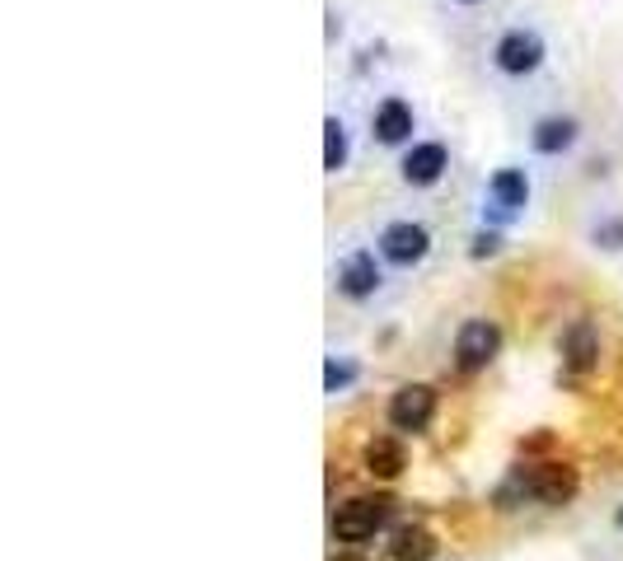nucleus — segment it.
<instances>
[{
  "mask_svg": "<svg viewBox=\"0 0 623 561\" xmlns=\"http://www.w3.org/2000/svg\"><path fill=\"white\" fill-rule=\"evenodd\" d=\"M394 520V501L389 497H362L347 501L338 514H333V538L338 543H370L375 533Z\"/></svg>",
  "mask_w": 623,
  "mask_h": 561,
  "instance_id": "f257e3e1",
  "label": "nucleus"
},
{
  "mask_svg": "<svg viewBox=\"0 0 623 561\" xmlns=\"http://www.w3.org/2000/svg\"><path fill=\"white\" fill-rule=\"evenodd\" d=\"M502 351V328L493 319H464L459 332H455V365L464 374H478L497 361Z\"/></svg>",
  "mask_w": 623,
  "mask_h": 561,
  "instance_id": "f03ea898",
  "label": "nucleus"
},
{
  "mask_svg": "<svg viewBox=\"0 0 623 561\" xmlns=\"http://www.w3.org/2000/svg\"><path fill=\"white\" fill-rule=\"evenodd\" d=\"M493 66L502 76H534L544 66V38L534 29H506L497 42H493Z\"/></svg>",
  "mask_w": 623,
  "mask_h": 561,
  "instance_id": "7ed1b4c3",
  "label": "nucleus"
},
{
  "mask_svg": "<svg viewBox=\"0 0 623 561\" xmlns=\"http://www.w3.org/2000/svg\"><path fill=\"white\" fill-rule=\"evenodd\" d=\"M427 253H432L427 224H417V220H389L385 230H380V258L389 267H417V262H427Z\"/></svg>",
  "mask_w": 623,
  "mask_h": 561,
  "instance_id": "20e7f679",
  "label": "nucleus"
},
{
  "mask_svg": "<svg viewBox=\"0 0 623 561\" xmlns=\"http://www.w3.org/2000/svg\"><path fill=\"white\" fill-rule=\"evenodd\" d=\"M516 491L530 501H544V505H567L576 497V473L567 463H540L516 478Z\"/></svg>",
  "mask_w": 623,
  "mask_h": 561,
  "instance_id": "39448f33",
  "label": "nucleus"
},
{
  "mask_svg": "<svg viewBox=\"0 0 623 561\" xmlns=\"http://www.w3.org/2000/svg\"><path fill=\"white\" fill-rule=\"evenodd\" d=\"M436 417V389L432 384H404L389 398V425L394 431H427Z\"/></svg>",
  "mask_w": 623,
  "mask_h": 561,
  "instance_id": "423d86ee",
  "label": "nucleus"
},
{
  "mask_svg": "<svg viewBox=\"0 0 623 561\" xmlns=\"http://www.w3.org/2000/svg\"><path fill=\"white\" fill-rule=\"evenodd\" d=\"M398 169H404L408 188H436L445 178V169H451V150H445L441 141H413Z\"/></svg>",
  "mask_w": 623,
  "mask_h": 561,
  "instance_id": "0eeeda50",
  "label": "nucleus"
},
{
  "mask_svg": "<svg viewBox=\"0 0 623 561\" xmlns=\"http://www.w3.org/2000/svg\"><path fill=\"white\" fill-rule=\"evenodd\" d=\"M380 281H385L380 262H375V253H366V249H356L338 262V290L347 300H370L375 290H380Z\"/></svg>",
  "mask_w": 623,
  "mask_h": 561,
  "instance_id": "6e6552de",
  "label": "nucleus"
},
{
  "mask_svg": "<svg viewBox=\"0 0 623 561\" xmlns=\"http://www.w3.org/2000/svg\"><path fill=\"white\" fill-rule=\"evenodd\" d=\"M370 131H375V141H380V146H408V141H413V131H417L413 103H408V99H398V94H389L380 108H375Z\"/></svg>",
  "mask_w": 623,
  "mask_h": 561,
  "instance_id": "1a4fd4ad",
  "label": "nucleus"
},
{
  "mask_svg": "<svg viewBox=\"0 0 623 561\" xmlns=\"http://www.w3.org/2000/svg\"><path fill=\"white\" fill-rule=\"evenodd\" d=\"M487 197H493V207H497V216H502V220L521 216V211L530 207V173H525V169H516V164L497 169L493 178H487Z\"/></svg>",
  "mask_w": 623,
  "mask_h": 561,
  "instance_id": "9d476101",
  "label": "nucleus"
},
{
  "mask_svg": "<svg viewBox=\"0 0 623 561\" xmlns=\"http://www.w3.org/2000/svg\"><path fill=\"white\" fill-rule=\"evenodd\" d=\"M576 137H582V122L576 118H563V112H553V118H540L530 131V146L540 154H563L576 146Z\"/></svg>",
  "mask_w": 623,
  "mask_h": 561,
  "instance_id": "9b49d317",
  "label": "nucleus"
},
{
  "mask_svg": "<svg viewBox=\"0 0 623 561\" xmlns=\"http://www.w3.org/2000/svg\"><path fill=\"white\" fill-rule=\"evenodd\" d=\"M563 361H567V370H576V374L595 370V361H600V337H595V328H591L586 319H576V323L567 328V337H563Z\"/></svg>",
  "mask_w": 623,
  "mask_h": 561,
  "instance_id": "f8f14e48",
  "label": "nucleus"
},
{
  "mask_svg": "<svg viewBox=\"0 0 623 561\" xmlns=\"http://www.w3.org/2000/svg\"><path fill=\"white\" fill-rule=\"evenodd\" d=\"M389 557L394 561H432L436 557V533L422 524H398L389 538Z\"/></svg>",
  "mask_w": 623,
  "mask_h": 561,
  "instance_id": "ddd939ff",
  "label": "nucleus"
},
{
  "mask_svg": "<svg viewBox=\"0 0 623 561\" xmlns=\"http://www.w3.org/2000/svg\"><path fill=\"white\" fill-rule=\"evenodd\" d=\"M366 473L370 478H398L404 473V444H398L394 435H375L370 444H366Z\"/></svg>",
  "mask_w": 623,
  "mask_h": 561,
  "instance_id": "4468645a",
  "label": "nucleus"
},
{
  "mask_svg": "<svg viewBox=\"0 0 623 561\" xmlns=\"http://www.w3.org/2000/svg\"><path fill=\"white\" fill-rule=\"evenodd\" d=\"M347 154H352L347 122L343 118H324V169L328 173H343L347 169Z\"/></svg>",
  "mask_w": 623,
  "mask_h": 561,
  "instance_id": "2eb2a0df",
  "label": "nucleus"
},
{
  "mask_svg": "<svg viewBox=\"0 0 623 561\" xmlns=\"http://www.w3.org/2000/svg\"><path fill=\"white\" fill-rule=\"evenodd\" d=\"M352 379H356V365H352V361H338V355H328V365H324V389H328V393H343Z\"/></svg>",
  "mask_w": 623,
  "mask_h": 561,
  "instance_id": "dca6fc26",
  "label": "nucleus"
},
{
  "mask_svg": "<svg viewBox=\"0 0 623 561\" xmlns=\"http://www.w3.org/2000/svg\"><path fill=\"white\" fill-rule=\"evenodd\" d=\"M595 239H605V249H619V243H623V220H614V224H600V230H595Z\"/></svg>",
  "mask_w": 623,
  "mask_h": 561,
  "instance_id": "f3484780",
  "label": "nucleus"
},
{
  "mask_svg": "<svg viewBox=\"0 0 623 561\" xmlns=\"http://www.w3.org/2000/svg\"><path fill=\"white\" fill-rule=\"evenodd\" d=\"M483 253H497V234H478L474 239V258H483Z\"/></svg>",
  "mask_w": 623,
  "mask_h": 561,
  "instance_id": "a211bd4d",
  "label": "nucleus"
},
{
  "mask_svg": "<svg viewBox=\"0 0 623 561\" xmlns=\"http://www.w3.org/2000/svg\"><path fill=\"white\" fill-rule=\"evenodd\" d=\"M328 561H366L362 552H338V557H328Z\"/></svg>",
  "mask_w": 623,
  "mask_h": 561,
  "instance_id": "6ab92c4d",
  "label": "nucleus"
},
{
  "mask_svg": "<svg viewBox=\"0 0 623 561\" xmlns=\"http://www.w3.org/2000/svg\"><path fill=\"white\" fill-rule=\"evenodd\" d=\"M455 6H483V0H455Z\"/></svg>",
  "mask_w": 623,
  "mask_h": 561,
  "instance_id": "aec40b11",
  "label": "nucleus"
}]
</instances>
